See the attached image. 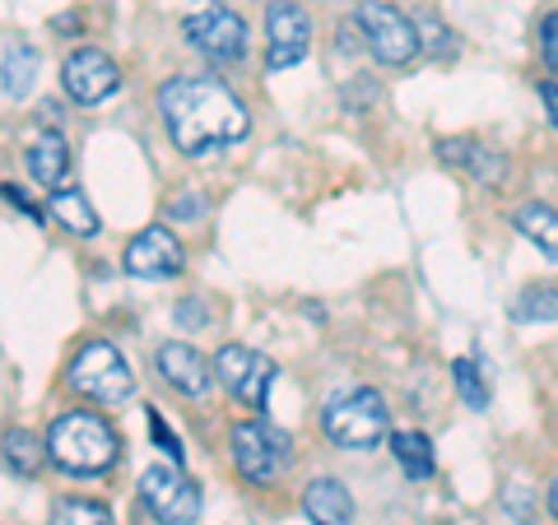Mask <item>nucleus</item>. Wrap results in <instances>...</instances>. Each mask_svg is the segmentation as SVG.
Masks as SVG:
<instances>
[{
	"label": "nucleus",
	"mask_w": 558,
	"mask_h": 525,
	"mask_svg": "<svg viewBox=\"0 0 558 525\" xmlns=\"http://www.w3.org/2000/svg\"><path fill=\"white\" fill-rule=\"evenodd\" d=\"M159 117L168 126V139L186 159L215 154L223 145H238L252 131L247 102L215 75H178L159 89Z\"/></svg>",
	"instance_id": "f257e3e1"
},
{
	"label": "nucleus",
	"mask_w": 558,
	"mask_h": 525,
	"mask_svg": "<svg viewBox=\"0 0 558 525\" xmlns=\"http://www.w3.org/2000/svg\"><path fill=\"white\" fill-rule=\"evenodd\" d=\"M47 456L57 461L65 475H102V469H112L121 456V437L102 414L70 410L61 418H51Z\"/></svg>",
	"instance_id": "f03ea898"
},
{
	"label": "nucleus",
	"mask_w": 558,
	"mask_h": 525,
	"mask_svg": "<svg viewBox=\"0 0 558 525\" xmlns=\"http://www.w3.org/2000/svg\"><path fill=\"white\" fill-rule=\"evenodd\" d=\"M322 428L340 451H373V447H381L391 437L387 400H381L373 387L349 391V395H340V400H330L326 405Z\"/></svg>",
	"instance_id": "7ed1b4c3"
},
{
	"label": "nucleus",
	"mask_w": 558,
	"mask_h": 525,
	"mask_svg": "<svg viewBox=\"0 0 558 525\" xmlns=\"http://www.w3.org/2000/svg\"><path fill=\"white\" fill-rule=\"evenodd\" d=\"M65 381H70L75 395L98 400V405H121V400H131V391H135V377H131L126 358H121L117 344H108V340L84 344L75 354V363H70Z\"/></svg>",
	"instance_id": "20e7f679"
},
{
	"label": "nucleus",
	"mask_w": 558,
	"mask_h": 525,
	"mask_svg": "<svg viewBox=\"0 0 558 525\" xmlns=\"http://www.w3.org/2000/svg\"><path fill=\"white\" fill-rule=\"evenodd\" d=\"M354 24H359L363 47H368L381 65H410L414 51L424 47L418 42V28L396 5H387V0H359Z\"/></svg>",
	"instance_id": "39448f33"
},
{
	"label": "nucleus",
	"mask_w": 558,
	"mask_h": 525,
	"mask_svg": "<svg viewBox=\"0 0 558 525\" xmlns=\"http://www.w3.org/2000/svg\"><path fill=\"white\" fill-rule=\"evenodd\" d=\"M289 461H293L289 432L260 424V418L233 428V465H238L242 479H252V484H275V479L289 469Z\"/></svg>",
	"instance_id": "423d86ee"
},
{
	"label": "nucleus",
	"mask_w": 558,
	"mask_h": 525,
	"mask_svg": "<svg viewBox=\"0 0 558 525\" xmlns=\"http://www.w3.org/2000/svg\"><path fill=\"white\" fill-rule=\"evenodd\" d=\"M140 502L149 506L168 525H191L201 521V488L178 465H154L140 475Z\"/></svg>",
	"instance_id": "0eeeda50"
},
{
	"label": "nucleus",
	"mask_w": 558,
	"mask_h": 525,
	"mask_svg": "<svg viewBox=\"0 0 558 525\" xmlns=\"http://www.w3.org/2000/svg\"><path fill=\"white\" fill-rule=\"evenodd\" d=\"M215 373H219L223 391H229L238 405L266 410L270 381H275V363L266 354H256V349H247V344H223L219 358H215Z\"/></svg>",
	"instance_id": "6e6552de"
},
{
	"label": "nucleus",
	"mask_w": 558,
	"mask_h": 525,
	"mask_svg": "<svg viewBox=\"0 0 558 525\" xmlns=\"http://www.w3.org/2000/svg\"><path fill=\"white\" fill-rule=\"evenodd\" d=\"M182 33H186V42L196 51H205L209 61L229 65V61L247 57V24H242L233 10H223V5H209L201 14H191V20L182 24Z\"/></svg>",
	"instance_id": "1a4fd4ad"
},
{
	"label": "nucleus",
	"mask_w": 558,
	"mask_h": 525,
	"mask_svg": "<svg viewBox=\"0 0 558 525\" xmlns=\"http://www.w3.org/2000/svg\"><path fill=\"white\" fill-rule=\"evenodd\" d=\"M61 84H65V94L84 102V108H94V102L102 98H112L121 89V70L117 61L108 57V51H98V47H80V51H70L65 65H61Z\"/></svg>",
	"instance_id": "9d476101"
},
{
	"label": "nucleus",
	"mask_w": 558,
	"mask_h": 525,
	"mask_svg": "<svg viewBox=\"0 0 558 525\" xmlns=\"http://www.w3.org/2000/svg\"><path fill=\"white\" fill-rule=\"evenodd\" d=\"M266 38H270V51H266V65L270 70H289L307 57L312 47V20L303 5L293 0H270L266 10Z\"/></svg>",
	"instance_id": "9b49d317"
},
{
	"label": "nucleus",
	"mask_w": 558,
	"mask_h": 525,
	"mask_svg": "<svg viewBox=\"0 0 558 525\" xmlns=\"http://www.w3.org/2000/svg\"><path fill=\"white\" fill-rule=\"evenodd\" d=\"M121 270L135 279H168L182 270V242L172 237L163 223H154L140 237L126 242V256H121Z\"/></svg>",
	"instance_id": "f8f14e48"
},
{
	"label": "nucleus",
	"mask_w": 558,
	"mask_h": 525,
	"mask_svg": "<svg viewBox=\"0 0 558 525\" xmlns=\"http://www.w3.org/2000/svg\"><path fill=\"white\" fill-rule=\"evenodd\" d=\"M154 363H159V373H163L168 387H178V391L191 395V400H205L209 391H215V381H219L215 363H205L201 349H191V344H182V340L159 344Z\"/></svg>",
	"instance_id": "ddd939ff"
},
{
	"label": "nucleus",
	"mask_w": 558,
	"mask_h": 525,
	"mask_svg": "<svg viewBox=\"0 0 558 525\" xmlns=\"http://www.w3.org/2000/svg\"><path fill=\"white\" fill-rule=\"evenodd\" d=\"M303 516L312 525H349L354 521V498L340 479H312L303 488Z\"/></svg>",
	"instance_id": "4468645a"
},
{
	"label": "nucleus",
	"mask_w": 558,
	"mask_h": 525,
	"mask_svg": "<svg viewBox=\"0 0 558 525\" xmlns=\"http://www.w3.org/2000/svg\"><path fill=\"white\" fill-rule=\"evenodd\" d=\"M33 80H38V47L10 38L5 57H0V89H5L10 102H24L33 94Z\"/></svg>",
	"instance_id": "2eb2a0df"
},
{
	"label": "nucleus",
	"mask_w": 558,
	"mask_h": 525,
	"mask_svg": "<svg viewBox=\"0 0 558 525\" xmlns=\"http://www.w3.org/2000/svg\"><path fill=\"white\" fill-rule=\"evenodd\" d=\"M438 149H442L447 163L475 172L484 186H502V178H508V159H502V154H494V149H484V145H470V139H442Z\"/></svg>",
	"instance_id": "dca6fc26"
},
{
	"label": "nucleus",
	"mask_w": 558,
	"mask_h": 525,
	"mask_svg": "<svg viewBox=\"0 0 558 525\" xmlns=\"http://www.w3.org/2000/svg\"><path fill=\"white\" fill-rule=\"evenodd\" d=\"M51 219H57L65 233H75V237H94V233L102 229L98 209L89 205V196H84L80 186H61V191H51Z\"/></svg>",
	"instance_id": "f3484780"
},
{
	"label": "nucleus",
	"mask_w": 558,
	"mask_h": 525,
	"mask_svg": "<svg viewBox=\"0 0 558 525\" xmlns=\"http://www.w3.org/2000/svg\"><path fill=\"white\" fill-rule=\"evenodd\" d=\"M28 172H33V182H43L47 191H57L65 182V172H70V149H65V139L57 131H47L33 139V149H28Z\"/></svg>",
	"instance_id": "a211bd4d"
},
{
	"label": "nucleus",
	"mask_w": 558,
	"mask_h": 525,
	"mask_svg": "<svg viewBox=\"0 0 558 525\" xmlns=\"http://www.w3.org/2000/svg\"><path fill=\"white\" fill-rule=\"evenodd\" d=\"M512 223H517L521 237H531L549 260H558V209L554 205H539V200L521 205L517 215H512Z\"/></svg>",
	"instance_id": "6ab92c4d"
},
{
	"label": "nucleus",
	"mask_w": 558,
	"mask_h": 525,
	"mask_svg": "<svg viewBox=\"0 0 558 525\" xmlns=\"http://www.w3.org/2000/svg\"><path fill=\"white\" fill-rule=\"evenodd\" d=\"M391 456L400 461L410 479H428L433 475V442L424 432H391Z\"/></svg>",
	"instance_id": "aec40b11"
},
{
	"label": "nucleus",
	"mask_w": 558,
	"mask_h": 525,
	"mask_svg": "<svg viewBox=\"0 0 558 525\" xmlns=\"http://www.w3.org/2000/svg\"><path fill=\"white\" fill-rule=\"evenodd\" d=\"M43 456L47 451L38 447V437L33 432H5V469L10 475H20V479H38V469H43Z\"/></svg>",
	"instance_id": "412c9836"
},
{
	"label": "nucleus",
	"mask_w": 558,
	"mask_h": 525,
	"mask_svg": "<svg viewBox=\"0 0 558 525\" xmlns=\"http://www.w3.org/2000/svg\"><path fill=\"white\" fill-rule=\"evenodd\" d=\"M512 321H558V289L531 284L512 297Z\"/></svg>",
	"instance_id": "4be33fe9"
},
{
	"label": "nucleus",
	"mask_w": 558,
	"mask_h": 525,
	"mask_svg": "<svg viewBox=\"0 0 558 525\" xmlns=\"http://www.w3.org/2000/svg\"><path fill=\"white\" fill-rule=\"evenodd\" d=\"M47 525H112V512L94 498H57Z\"/></svg>",
	"instance_id": "5701e85b"
},
{
	"label": "nucleus",
	"mask_w": 558,
	"mask_h": 525,
	"mask_svg": "<svg viewBox=\"0 0 558 525\" xmlns=\"http://www.w3.org/2000/svg\"><path fill=\"white\" fill-rule=\"evenodd\" d=\"M451 381H457V395L465 400L470 410H488V381H484V373L470 358L451 363Z\"/></svg>",
	"instance_id": "b1692460"
},
{
	"label": "nucleus",
	"mask_w": 558,
	"mask_h": 525,
	"mask_svg": "<svg viewBox=\"0 0 558 525\" xmlns=\"http://www.w3.org/2000/svg\"><path fill=\"white\" fill-rule=\"evenodd\" d=\"M414 28H418V42H424L428 47V57H457V42H451V28L438 20V14H418V20H414Z\"/></svg>",
	"instance_id": "393cba45"
},
{
	"label": "nucleus",
	"mask_w": 558,
	"mask_h": 525,
	"mask_svg": "<svg viewBox=\"0 0 558 525\" xmlns=\"http://www.w3.org/2000/svg\"><path fill=\"white\" fill-rule=\"evenodd\" d=\"M205 209H209V200L201 196V191H182V196L168 200V219L172 223H186V219H201Z\"/></svg>",
	"instance_id": "a878e982"
},
{
	"label": "nucleus",
	"mask_w": 558,
	"mask_h": 525,
	"mask_svg": "<svg viewBox=\"0 0 558 525\" xmlns=\"http://www.w3.org/2000/svg\"><path fill=\"white\" fill-rule=\"evenodd\" d=\"M149 432H154V447H159V451H163V456H168L172 465H178V461H182L178 432H172V428L163 424V414H159V410H149Z\"/></svg>",
	"instance_id": "bb28decb"
},
{
	"label": "nucleus",
	"mask_w": 558,
	"mask_h": 525,
	"mask_svg": "<svg viewBox=\"0 0 558 525\" xmlns=\"http://www.w3.org/2000/svg\"><path fill=\"white\" fill-rule=\"evenodd\" d=\"M178 326H209V307H205V297H182V307H178Z\"/></svg>",
	"instance_id": "cd10ccee"
},
{
	"label": "nucleus",
	"mask_w": 558,
	"mask_h": 525,
	"mask_svg": "<svg viewBox=\"0 0 558 525\" xmlns=\"http://www.w3.org/2000/svg\"><path fill=\"white\" fill-rule=\"evenodd\" d=\"M539 47H545V61H549L554 75H558V14H549V20L539 24Z\"/></svg>",
	"instance_id": "c85d7f7f"
},
{
	"label": "nucleus",
	"mask_w": 558,
	"mask_h": 525,
	"mask_svg": "<svg viewBox=\"0 0 558 525\" xmlns=\"http://www.w3.org/2000/svg\"><path fill=\"white\" fill-rule=\"evenodd\" d=\"M502 506H508L517 521H531V498H526V488H521V484H508V488H502Z\"/></svg>",
	"instance_id": "c756f323"
},
{
	"label": "nucleus",
	"mask_w": 558,
	"mask_h": 525,
	"mask_svg": "<svg viewBox=\"0 0 558 525\" xmlns=\"http://www.w3.org/2000/svg\"><path fill=\"white\" fill-rule=\"evenodd\" d=\"M0 191H5V205H14V209H24V215H28L33 223H43V209H38V205H33V200L24 196V191H20V186H14V182H5V186H0Z\"/></svg>",
	"instance_id": "7c9ffc66"
},
{
	"label": "nucleus",
	"mask_w": 558,
	"mask_h": 525,
	"mask_svg": "<svg viewBox=\"0 0 558 525\" xmlns=\"http://www.w3.org/2000/svg\"><path fill=\"white\" fill-rule=\"evenodd\" d=\"M539 102H545V108H549V126L558 131V84H554V80L539 84Z\"/></svg>",
	"instance_id": "2f4dec72"
},
{
	"label": "nucleus",
	"mask_w": 558,
	"mask_h": 525,
	"mask_svg": "<svg viewBox=\"0 0 558 525\" xmlns=\"http://www.w3.org/2000/svg\"><path fill=\"white\" fill-rule=\"evenodd\" d=\"M51 28H57V33H75L80 20H75V14H61V20H51Z\"/></svg>",
	"instance_id": "473e14b6"
},
{
	"label": "nucleus",
	"mask_w": 558,
	"mask_h": 525,
	"mask_svg": "<svg viewBox=\"0 0 558 525\" xmlns=\"http://www.w3.org/2000/svg\"><path fill=\"white\" fill-rule=\"evenodd\" d=\"M549 512H554V521H558V479H554V488H549Z\"/></svg>",
	"instance_id": "72a5a7b5"
}]
</instances>
